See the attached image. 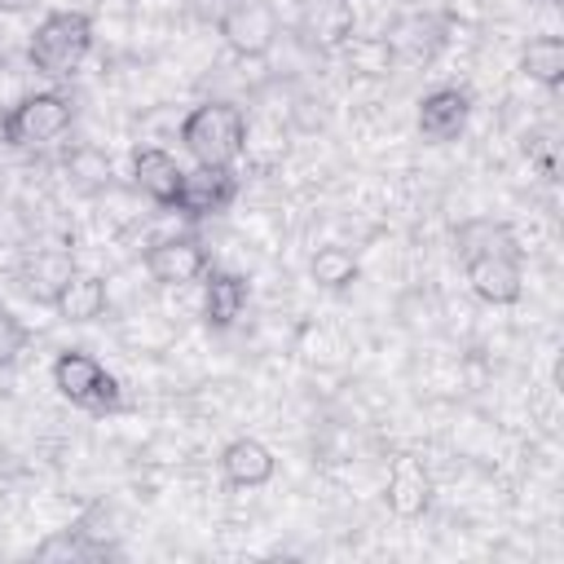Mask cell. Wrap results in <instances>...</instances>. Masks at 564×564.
Instances as JSON below:
<instances>
[{
    "instance_id": "24",
    "label": "cell",
    "mask_w": 564,
    "mask_h": 564,
    "mask_svg": "<svg viewBox=\"0 0 564 564\" xmlns=\"http://www.w3.org/2000/svg\"><path fill=\"white\" fill-rule=\"evenodd\" d=\"M35 0H0V13H22V9H31Z\"/></svg>"
},
{
    "instance_id": "7",
    "label": "cell",
    "mask_w": 564,
    "mask_h": 564,
    "mask_svg": "<svg viewBox=\"0 0 564 564\" xmlns=\"http://www.w3.org/2000/svg\"><path fill=\"white\" fill-rule=\"evenodd\" d=\"M471 123V93L458 88V84H445V88H432L419 97V110H414V128L427 145H449L467 132Z\"/></svg>"
},
{
    "instance_id": "8",
    "label": "cell",
    "mask_w": 564,
    "mask_h": 564,
    "mask_svg": "<svg viewBox=\"0 0 564 564\" xmlns=\"http://www.w3.org/2000/svg\"><path fill=\"white\" fill-rule=\"evenodd\" d=\"M145 273L159 282V286H189L207 273V251L198 238L189 234H172V238H159L150 242L145 251Z\"/></svg>"
},
{
    "instance_id": "20",
    "label": "cell",
    "mask_w": 564,
    "mask_h": 564,
    "mask_svg": "<svg viewBox=\"0 0 564 564\" xmlns=\"http://www.w3.org/2000/svg\"><path fill=\"white\" fill-rule=\"evenodd\" d=\"M308 273H313L317 286L344 291V286L357 282V256H352L348 247H335V242H330V247H317L313 260H308Z\"/></svg>"
},
{
    "instance_id": "25",
    "label": "cell",
    "mask_w": 564,
    "mask_h": 564,
    "mask_svg": "<svg viewBox=\"0 0 564 564\" xmlns=\"http://www.w3.org/2000/svg\"><path fill=\"white\" fill-rule=\"evenodd\" d=\"M4 115H9V106H4V101H0V128H4Z\"/></svg>"
},
{
    "instance_id": "3",
    "label": "cell",
    "mask_w": 564,
    "mask_h": 564,
    "mask_svg": "<svg viewBox=\"0 0 564 564\" xmlns=\"http://www.w3.org/2000/svg\"><path fill=\"white\" fill-rule=\"evenodd\" d=\"M53 388H57L62 401H70L79 410H93V414H119L123 410L119 379L93 352H79V348L57 352V361H53Z\"/></svg>"
},
{
    "instance_id": "22",
    "label": "cell",
    "mask_w": 564,
    "mask_h": 564,
    "mask_svg": "<svg viewBox=\"0 0 564 564\" xmlns=\"http://www.w3.org/2000/svg\"><path fill=\"white\" fill-rule=\"evenodd\" d=\"M35 555L40 560H57V555H66V560H88V555H97L75 529H62V533H53V538H44L40 546H35Z\"/></svg>"
},
{
    "instance_id": "2",
    "label": "cell",
    "mask_w": 564,
    "mask_h": 564,
    "mask_svg": "<svg viewBox=\"0 0 564 564\" xmlns=\"http://www.w3.org/2000/svg\"><path fill=\"white\" fill-rule=\"evenodd\" d=\"M88 53H93V22L79 9H57V13L40 18L26 40L31 66L48 79H70Z\"/></svg>"
},
{
    "instance_id": "21",
    "label": "cell",
    "mask_w": 564,
    "mask_h": 564,
    "mask_svg": "<svg viewBox=\"0 0 564 564\" xmlns=\"http://www.w3.org/2000/svg\"><path fill=\"white\" fill-rule=\"evenodd\" d=\"M22 348H26V326H22V317H18L9 304H0V370H9Z\"/></svg>"
},
{
    "instance_id": "12",
    "label": "cell",
    "mask_w": 564,
    "mask_h": 564,
    "mask_svg": "<svg viewBox=\"0 0 564 564\" xmlns=\"http://www.w3.org/2000/svg\"><path fill=\"white\" fill-rule=\"evenodd\" d=\"M463 269H467L471 291L485 304H516L524 291L520 256H471V260H463Z\"/></svg>"
},
{
    "instance_id": "23",
    "label": "cell",
    "mask_w": 564,
    "mask_h": 564,
    "mask_svg": "<svg viewBox=\"0 0 564 564\" xmlns=\"http://www.w3.org/2000/svg\"><path fill=\"white\" fill-rule=\"evenodd\" d=\"M524 154L542 167V176H555V132L551 128H533L524 137Z\"/></svg>"
},
{
    "instance_id": "11",
    "label": "cell",
    "mask_w": 564,
    "mask_h": 564,
    "mask_svg": "<svg viewBox=\"0 0 564 564\" xmlns=\"http://www.w3.org/2000/svg\"><path fill=\"white\" fill-rule=\"evenodd\" d=\"M181 176H185V167H181L176 154H167L163 145H141V150H132V185H137L150 203L176 207Z\"/></svg>"
},
{
    "instance_id": "14",
    "label": "cell",
    "mask_w": 564,
    "mask_h": 564,
    "mask_svg": "<svg viewBox=\"0 0 564 564\" xmlns=\"http://www.w3.org/2000/svg\"><path fill=\"white\" fill-rule=\"evenodd\" d=\"M106 300H110V295H106V278L75 269V273L57 286L53 313H57L62 322H97V317L106 313Z\"/></svg>"
},
{
    "instance_id": "4",
    "label": "cell",
    "mask_w": 564,
    "mask_h": 564,
    "mask_svg": "<svg viewBox=\"0 0 564 564\" xmlns=\"http://www.w3.org/2000/svg\"><path fill=\"white\" fill-rule=\"evenodd\" d=\"M70 119H75L70 97L44 88V93H26L22 101L9 106L0 137H4L13 150H40V145L57 141V137L70 128Z\"/></svg>"
},
{
    "instance_id": "9",
    "label": "cell",
    "mask_w": 564,
    "mask_h": 564,
    "mask_svg": "<svg viewBox=\"0 0 564 564\" xmlns=\"http://www.w3.org/2000/svg\"><path fill=\"white\" fill-rule=\"evenodd\" d=\"M383 502L397 520H419L432 507V471L423 467L419 454H397L388 467V485H383Z\"/></svg>"
},
{
    "instance_id": "15",
    "label": "cell",
    "mask_w": 564,
    "mask_h": 564,
    "mask_svg": "<svg viewBox=\"0 0 564 564\" xmlns=\"http://www.w3.org/2000/svg\"><path fill=\"white\" fill-rule=\"evenodd\" d=\"M454 247L463 260L471 256H520V238L507 220H494V216H471L454 229Z\"/></svg>"
},
{
    "instance_id": "1",
    "label": "cell",
    "mask_w": 564,
    "mask_h": 564,
    "mask_svg": "<svg viewBox=\"0 0 564 564\" xmlns=\"http://www.w3.org/2000/svg\"><path fill=\"white\" fill-rule=\"evenodd\" d=\"M181 145L203 167H234L247 150V115L225 97L198 101L181 119Z\"/></svg>"
},
{
    "instance_id": "5",
    "label": "cell",
    "mask_w": 564,
    "mask_h": 564,
    "mask_svg": "<svg viewBox=\"0 0 564 564\" xmlns=\"http://www.w3.org/2000/svg\"><path fill=\"white\" fill-rule=\"evenodd\" d=\"M216 31L238 57H264L278 44V13L269 0H229L216 18Z\"/></svg>"
},
{
    "instance_id": "6",
    "label": "cell",
    "mask_w": 564,
    "mask_h": 564,
    "mask_svg": "<svg viewBox=\"0 0 564 564\" xmlns=\"http://www.w3.org/2000/svg\"><path fill=\"white\" fill-rule=\"evenodd\" d=\"M352 0H295V35L313 53H335L352 40Z\"/></svg>"
},
{
    "instance_id": "18",
    "label": "cell",
    "mask_w": 564,
    "mask_h": 564,
    "mask_svg": "<svg viewBox=\"0 0 564 564\" xmlns=\"http://www.w3.org/2000/svg\"><path fill=\"white\" fill-rule=\"evenodd\" d=\"M75 533H79L97 555H110L115 542L123 538V511H119L115 502H97V507H88V511L75 520Z\"/></svg>"
},
{
    "instance_id": "17",
    "label": "cell",
    "mask_w": 564,
    "mask_h": 564,
    "mask_svg": "<svg viewBox=\"0 0 564 564\" xmlns=\"http://www.w3.org/2000/svg\"><path fill=\"white\" fill-rule=\"evenodd\" d=\"M520 70L542 84V88H560L564 84V40L560 35H538L524 44L520 53Z\"/></svg>"
},
{
    "instance_id": "10",
    "label": "cell",
    "mask_w": 564,
    "mask_h": 564,
    "mask_svg": "<svg viewBox=\"0 0 564 564\" xmlns=\"http://www.w3.org/2000/svg\"><path fill=\"white\" fill-rule=\"evenodd\" d=\"M238 194V181H234V167H203L194 163L185 176H181V194H176V212L185 216H216L234 203Z\"/></svg>"
},
{
    "instance_id": "19",
    "label": "cell",
    "mask_w": 564,
    "mask_h": 564,
    "mask_svg": "<svg viewBox=\"0 0 564 564\" xmlns=\"http://www.w3.org/2000/svg\"><path fill=\"white\" fill-rule=\"evenodd\" d=\"M75 273V260L66 256V251H35V260L26 264V291L35 295V300H44V304H53V295H57V286L66 282Z\"/></svg>"
},
{
    "instance_id": "16",
    "label": "cell",
    "mask_w": 564,
    "mask_h": 564,
    "mask_svg": "<svg viewBox=\"0 0 564 564\" xmlns=\"http://www.w3.org/2000/svg\"><path fill=\"white\" fill-rule=\"evenodd\" d=\"M247 308V282L238 273H225V269H212L207 282H203V322L212 330H229Z\"/></svg>"
},
{
    "instance_id": "13",
    "label": "cell",
    "mask_w": 564,
    "mask_h": 564,
    "mask_svg": "<svg viewBox=\"0 0 564 564\" xmlns=\"http://www.w3.org/2000/svg\"><path fill=\"white\" fill-rule=\"evenodd\" d=\"M220 471H225V480L238 485V489H260V485L273 480L278 458H273V449H269L264 441H256V436H234V441L220 449Z\"/></svg>"
}]
</instances>
